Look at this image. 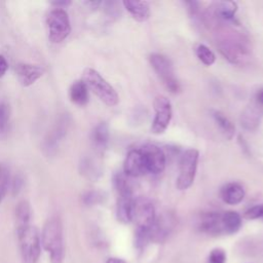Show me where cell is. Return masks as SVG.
Returning <instances> with one entry per match:
<instances>
[{
    "label": "cell",
    "mask_w": 263,
    "mask_h": 263,
    "mask_svg": "<svg viewBox=\"0 0 263 263\" xmlns=\"http://www.w3.org/2000/svg\"><path fill=\"white\" fill-rule=\"evenodd\" d=\"M41 242L43 248L49 253L51 263H62L65 257L64 241H63V227L61 220L52 217L45 223Z\"/></svg>",
    "instance_id": "1"
},
{
    "label": "cell",
    "mask_w": 263,
    "mask_h": 263,
    "mask_svg": "<svg viewBox=\"0 0 263 263\" xmlns=\"http://www.w3.org/2000/svg\"><path fill=\"white\" fill-rule=\"evenodd\" d=\"M83 81L103 103L108 106L117 105L119 98L116 90L98 71L86 68L83 72Z\"/></svg>",
    "instance_id": "2"
},
{
    "label": "cell",
    "mask_w": 263,
    "mask_h": 263,
    "mask_svg": "<svg viewBox=\"0 0 263 263\" xmlns=\"http://www.w3.org/2000/svg\"><path fill=\"white\" fill-rule=\"evenodd\" d=\"M16 232L23 263H37L41 251V240L37 228L29 225Z\"/></svg>",
    "instance_id": "3"
},
{
    "label": "cell",
    "mask_w": 263,
    "mask_h": 263,
    "mask_svg": "<svg viewBox=\"0 0 263 263\" xmlns=\"http://www.w3.org/2000/svg\"><path fill=\"white\" fill-rule=\"evenodd\" d=\"M150 64L155 73L163 83V85L173 93H178L181 90L180 83L175 75L174 67L168 58L160 53H152L149 58Z\"/></svg>",
    "instance_id": "4"
},
{
    "label": "cell",
    "mask_w": 263,
    "mask_h": 263,
    "mask_svg": "<svg viewBox=\"0 0 263 263\" xmlns=\"http://www.w3.org/2000/svg\"><path fill=\"white\" fill-rule=\"evenodd\" d=\"M49 39L53 43H60L65 40L70 32L71 25L67 12L62 8L51 10L46 18Z\"/></svg>",
    "instance_id": "5"
},
{
    "label": "cell",
    "mask_w": 263,
    "mask_h": 263,
    "mask_svg": "<svg viewBox=\"0 0 263 263\" xmlns=\"http://www.w3.org/2000/svg\"><path fill=\"white\" fill-rule=\"evenodd\" d=\"M198 156L199 153L194 148L188 149L183 153L180 160V171L176 184L179 190H186L193 184L197 170Z\"/></svg>",
    "instance_id": "6"
},
{
    "label": "cell",
    "mask_w": 263,
    "mask_h": 263,
    "mask_svg": "<svg viewBox=\"0 0 263 263\" xmlns=\"http://www.w3.org/2000/svg\"><path fill=\"white\" fill-rule=\"evenodd\" d=\"M219 48L223 55L233 64L240 63L248 53V48L242 38L237 34L224 35L223 39L220 40Z\"/></svg>",
    "instance_id": "7"
},
{
    "label": "cell",
    "mask_w": 263,
    "mask_h": 263,
    "mask_svg": "<svg viewBox=\"0 0 263 263\" xmlns=\"http://www.w3.org/2000/svg\"><path fill=\"white\" fill-rule=\"evenodd\" d=\"M155 117L152 122L151 132L155 135L163 134L172 119L173 111L170 100L164 96H157L153 102Z\"/></svg>",
    "instance_id": "8"
},
{
    "label": "cell",
    "mask_w": 263,
    "mask_h": 263,
    "mask_svg": "<svg viewBox=\"0 0 263 263\" xmlns=\"http://www.w3.org/2000/svg\"><path fill=\"white\" fill-rule=\"evenodd\" d=\"M156 219L155 209L152 202L146 197H138L134 199L133 205V222L137 227L149 229Z\"/></svg>",
    "instance_id": "9"
},
{
    "label": "cell",
    "mask_w": 263,
    "mask_h": 263,
    "mask_svg": "<svg viewBox=\"0 0 263 263\" xmlns=\"http://www.w3.org/2000/svg\"><path fill=\"white\" fill-rule=\"evenodd\" d=\"M144 155L148 173L160 174L165 167V154L164 152L153 144H146L140 148Z\"/></svg>",
    "instance_id": "10"
},
{
    "label": "cell",
    "mask_w": 263,
    "mask_h": 263,
    "mask_svg": "<svg viewBox=\"0 0 263 263\" xmlns=\"http://www.w3.org/2000/svg\"><path fill=\"white\" fill-rule=\"evenodd\" d=\"M123 173L129 178L148 174L146 161L140 149H134L127 153L123 163Z\"/></svg>",
    "instance_id": "11"
},
{
    "label": "cell",
    "mask_w": 263,
    "mask_h": 263,
    "mask_svg": "<svg viewBox=\"0 0 263 263\" xmlns=\"http://www.w3.org/2000/svg\"><path fill=\"white\" fill-rule=\"evenodd\" d=\"M15 72L21 84L30 86L43 75L44 70L37 65L18 64L15 68Z\"/></svg>",
    "instance_id": "12"
},
{
    "label": "cell",
    "mask_w": 263,
    "mask_h": 263,
    "mask_svg": "<svg viewBox=\"0 0 263 263\" xmlns=\"http://www.w3.org/2000/svg\"><path fill=\"white\" fill-rule=\"evenodd\" d=\"M199 230L209 235H221L223 233L222 222H221V214L220 213H206L202 215L199 222Z\"/></svg>",
    "instance_id": "13"
},
{
    "label": "cell",
    "mask_w": 263,
    "mask_h": 263,
    "mask_svg": "<svg viewBox=\"0 0 263 263\" xmlns=\"http://www.w3.org/2000/svg\"><path fill=\"white\" fill-rule=\"evenodd\" d=\"M220 195L224 202L234 205L240 203L245 198V189L239 183L231 182L221 188Z\"/></svg>",
    "instance_id": "14"
},
{
    "label": "cell",
    "mask_w": 263,
    "mask_h": 263,
    "mask_svg": "<svg viewBox=\"0 0 263 263\" xmlns=\"http://www.w3.org/2000/svg\"><path fill=\"white\" fill-rule=\"evenodd\" d=\"M172 228V223L167 217L156 218L149 228L150 240L153 242H162L166 239Z\"/></svg>",
    "instance_id": "15"
},
{
    "label": "cell",
    "mask_w": 263,
    "mask_h": 263,
    "mask_svg": "<svg viewBox=\"0 0 263 263\" xmlns=\"http://www.w3.org/2000/svg\"><path fill=\"white\" fill-rule=\"evenodd\" d=\"M237 11V4L233 1H218L213 3L211 13L215 18L222 22H227L233 18Z\"/></svg>",
    "instance_id": "16"
},
{
    "label": "cell",
    "mask_w": 263,
    "mask_h": 263,
    "mask_svg": "<svg viewBox=\"0 0 263 263\" xmlns=\"http://www.w3.org/2000/svg\"><path fill=\"white\" fill-rule=\"evenodd\" d=\"M133 194L118 195L117 205H116V217L121 223L127 224L133 222V205H134Z\"/></svg>",
    "instance_id": "17"
},
{
    "label": "cell",
    "mask_w": 263,
    "mask_h": 263,
    "mask_svg": "<svg viewBox=\"0 0 263 263\" xmlns=\"http://www.w3.org/2000/svg\"><path fill=\"white\" fill-rule=\"evenodd\" d=\"M124 8L138 22H145L150 16V7L147 1L127 0L122 2Z\"/></svg>",
    "instance_id": "18"
},
{
    "label": "cell",
    "mask_w": 263,
    "mask_h": 263,
    "mask_svg": "<svg viewBox=\"0 0 263 263\" xmlns=\"http://www.w3.org/2000/svg\"><path fill=\"white\" fill-rule=\"evenodd\" d=\"M69 96L72 103L78 106H84L88 103L89 100L88 87L83 80H77L71 85Z\"/></svg>",
    "instance_id": "19"
},
{
    "label": "cell",
    "mask_w": 263,
    "mask_h": 263,
    "mask_svg": "<svg viewBox=\"0 0 263 263\" xmlns=\"http://www.w3.org/2000/svg\"><path fill=\"white\" fill-rule=\"evenodd\" d=\"M91 142L99 152L106 149L109 142V127L106 122H101L95 126L91 132Z\"/></svg>",
    "instance_id": "20"
},
{
    "label": "cell",
    "mask_w": 263,
    "mask_h": 263,
    "mask_svg": "<svg viewBox=\"0 0 263 263\" xmlns=\"http://www.w3.org/2000/svg\"><path fill=\"white\" fill-rule=\"evenodd\" d=\"M221 222L224 234L236 233L241 227V217L234 211H227L222 213Z\"/></svg>",
    "instance_id": "21"
},
{
    "label": "cell",
    "mask_w": 263,
    "mask_h": 263,
    "mask_svg": "<svg viewBox=\"0 0 263 263\" xmlns=\"http://www.w3.org/2000/svg\"><path fill=\"white\" fill-rule=\"evenodd\" d=\"M31 216H32V211L29 202L27 200L20 201L15 208L16 231L22 230L30 225Z\"/></svg>",
    "instance_id": "22"
},
{
    "label": "cell",
    "mask_w": 263,
    "mask_h": 263,
    "mask_svg": "<svg viewBox=\"0 0 263 263\" xmlns=\"http://www.w3.org/2000/svg\"><path fill=\"white\" fill-rule=\"evenodd\" d=\"M215 122L217 123V125L219 126L221 133L224 135V137L226 139H232L235 133V127L233 125V123L229 120V118L223 114L221 111H213L212 113Z\"/></svg>",
    "instance_id": "23"
},
{
    "label": "cell",
    "mask_w": 263,
    "mask_h": 263,
    "mask_svg": "<svg viewBox=\"0 0 263 263\" xmlns=\"http://www.w3.org/2000/svg\"><path fill=\"white\" fill-rule=\"evenodd\" d=\"M260 121V113L259 110L255 107H251L247 109L241 115V125L247 129H255Z\"/></svg>",
    "instance_id": "24"
},
{
    "label": "cell",
    "mask_w": 263,
    "mask_h": 263,
    "mask_svg": "<svg viewBox=\"0 0 263 263\" xmlns=\"http://www.w3.org/2000/svg\"><path fill=\"white\" fill-rule=\"evenodd\" d=\"M129 177H127L123 172L118 173L114 178V184L115 188L118 192V195H126V194H133L132 191V185L129 182Z\"/></svg>",
    "instance_id": "25"
},
{
    "label": "cell",
    "mask_w": 263,
    "mask_h": 263,
    "mask_svg": "<svg viewBox=\"0 0 263 263\" xmlns=\"http://www.w3.org/2000/svg\"><path fill=\"white\" fill-rule=\"evenodd\" d=\"M196 55L198 58V60L204 64L205 66H211L215 63L216 61V55L215 53L204 44H199L197 47H196Z\"/></svg>",
    "instance_id": "26"
},
{
    "label": "cell",
    "mask_w": 263,
    "mask_h": 263,
    "mask_svg": "<svg viewBox=\"0 0 263 263\" xmlns=\"http://www.w3.org/2000/svg\"><path fill=\"white\" fill-rule=\"evenodd\" d=\"M150 241L151 240H150L149 229L137 227L135 232V247L139 251H143Z\"/></svg>",
    "instance_id": "27"
},
{
    "label": "cell",
    "mask_w": 263,
    "mask_h": 263,
    "mask_svg": "<svg viewBox=\"0 0 263 263\" xmlns=\"http://www.w3.org/2000/svg\"><path fill=\"white\" fill-rule=\"evenodd\" d=\"M104 198V194L100 191H87L82 195L83 203L87 205H92L101 202Z\"/></svg>",
    "instance_id": "28"
},
{
    "label": "cell",
    "mask_w": 263,
    "mask_h": 263,
    "mask_svg": "<svg viewBox=\"0 0 263 263\" xmlns=\"http://www.w3.org/2000/svg\"><path fill=\"white\" fill-rule=\"evenodd\" d=\"M243 217L248 220H257V219L263 220V204H257L250 208L245 212Z\"/></svg>",
    "instance_id": "29"
},
{
    "label": "cell",
    "mask_w": 263,
    "mask_h": 263,
    "mask_svg": "<svg viewBox=\"0 0 263 263\" xmlns=\"http://www.w3.org/2000/svg\"><path fill=\"white\" fill-rule=\"evenodd\" d=\"M209 263H225L226 262V253L223 249L216 248L213 249L209 255Z\"/></svg>",
    "instance_id": "30"
},
{
    "label": "cell",
    "mask_w": 263,
    "mask_h": 263,
    "mask_svg": "<svg viewBox=\"0 0 263 263\" xmlns=\"http://www.w3.org/2000/svg\"><path fill=\"white\" fill-rule=\"evenodd\" d=\"M8 185H9V174H8V171L4 167L2 175L0 177V203L7 193Z\"/></svg>",
    "instance_id": "31"
},
{
    "label": "cell",
    "mask_w": 263,
    "mask_h": 263,
    "mask_svg": "<svg viewBox=\"0 0 263 263\" xmlns=\"http://www.w3.org/2000/svg\"><path fill=\"white\" fill-rule=\"evenodd\" d=\"M80 171H81V174L85 175L88 178H92L98 173L95 164L89 159L82 160V162L80 164Z\"/></svg>",
    "instance_id": "32"
},
{
    "label": "cell",
    "mask_w": 263,
    "mask_h": 263,
    "mask_svg": "<svg viewBox=\"0 0 263 263\" xmlns=\"http://www.w3.org/2000/svg\"><path fill=\"white\" fill-rule=\"evenodd\" d=\"M8 109L4 104H0V135L5 134L8 123Z\"/></svg>",
    "instance_id": "33"
},
{
    "label": "cell",
    "mask_w": 263,
    "mask_h": 263,
    "mask_svg": "<svg viewBox=\"0 0 263 263\" xmlns=\"http://www.w3.org/2000/svg\"><path fill=\"white\" fill-rule=\"evenodd\" d=\"M185 4L188 6V10H189V13L191 15L197 14L198 9H199V3L198 2H196V1H187V2H185Z\"/></svg>",
    "instance_id": "34"
},
{
    "label": "cell",
    "mask_w": 263,
    "mask_h": 263,
    "mask_svg": "<svg viewBox=\"0 0 263 263\" xmlns=\"http://www.w3.org/2000/svg\"><path fill=\"white\" fill-rule=\"evenodd\" d=\"M22 185H23V178L21 176H15V178L13 180V183H12L13 194H17L18 193V191L22 188Z\"/></svg>",
    "instance_id": "35"
},
{
    "label": "cell",
    "mask_w": 263,
    "mask_h": 263,
    "mask_svg": "<svg viewBox=\"0 0 263 263\" xmlns=\"http://www.w3.org/2000/svg\"><path fill=\"white\" fill-rule=\"evenodd\" d=\"M7 68H8L7 61L3 55H0V78L5 74Z\"/></svg>",
    "instance_id": "36"
},
{
    "label": "cell",
    "mask_w": 263,
    "mask_h": 263,
    "mask_svg": "<svg viewBox=\"0 0 263 263\" xmlns=\"http://www.w3.org/2000/svg\"><path fill=\"white\" fill-rule=\"evenodd\" d=\"M255 100L257 103V106L263 107V88H260L255 96Z\"/></svg>",
    "instance_id": "37"
},
{
    "label": "cell",
    "mask_w": 263,
    "mask_h": 263,
    "mask_svg": "<svg viewBox=\"0 0 263 263\" xmlns=\"http://www.w3.org/2000/svg\"><path fill=\"white\" fill-rule=\"evenodd\" d=\"M106 263H126L123 259H120V258H115V257H112V258H109Z\"/></svg>",
    "instance_id": "38"
},
{
    "label": "cell",
    "mask_w": 263,
    "mask_h": 263,
    "mask_svg": "<svg viewBox=\"0 0 263 263\" xmlns=\"http://www.w3.org/2000/svg\"><path fill=\"white\" fill-rule=\"evenodd\" d=\"M70 4L69 1H55V2H52V5L57 6L58 8H60V6H68Z\"/></svg>",
    "instance_id": "39"
},
{
    "label": "cell",
    "mask_w": 263,
    "mask_h": 263,
    "mask_svg": "<svg viewBox=\"0 0 263 263\" xmlns=\"http://www.w3.org/2000/svg\"><path fill=\"white\" fill-rule=\"evenodd\" d=\"M3 168H4V167H2V166H1V165H0V177H1V175H2V172H3Z\"/></svg>",
    "instance_id": "40"
}]
</instances>
